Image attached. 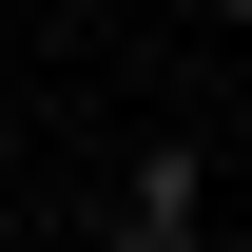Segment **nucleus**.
<instances>
[{
  "instance_id": "f257e3e1",
  "label": "nucleus",
  "mask_w": 252,
  "mask_h": 252,
  "mask_svg": "<svg viewBox=\"0 0 252 252\" xmlns=\"http://www.w3.org/2000/svg\"><path fill=\"white\" fill-rule=\"evenodd\" d=\"M117 252H214V214H194V156H156L117 194Z\"/></svg>"
},
{
  "instance_id": "f03ea898",
  "label": "nucleus",
  "mask_w": 252,
  "mask_h": 252,
  "mask_svg": "<svg viewBox=\"0 0 252 252\" xmlns=\"http://www.w3.org/2000/svg\"><path fill=\"white\" fill-rule=\"evenodd\" d=\"M214 20H252V0H214Z\"/></svg>"
}]
</instances>
